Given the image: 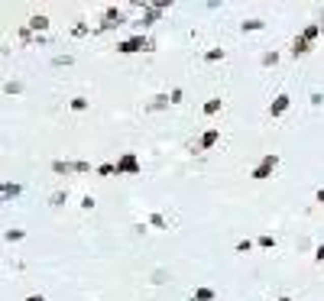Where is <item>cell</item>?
Returning a JSON list of instances; mask_svg holds the SVG:
<instances>
[{"instance_id": "obj_3", "label": "cell", "mask_w": 324, "mask_h": 301, "mask_svg": "<svg viewBox=\"0 0 324 301\" xmlns=\"http://www.w3.org/2000/svg\"><path fill=\"white\" fill-rule=\"evenodd\" d=\"M318 201H324V188H321V191H318Z\"/></svg>"}, {"instance_id": "obj_4", "label": "cell", "mask_w": 324, "mask_h": 301, "mask_svg": "<svg viewBox=\"0 0 324 301\" xmlns=\"http://www.w3.org/2000/svg\"><path fill=\"white\" fill-rule=\"evenodd\" d=\"M282 301H288V298H282Z\"/></svg>"}, {"instance_id": "obj_1", "label": "cell", "mask_w": 324, "mask_h": 301, "mask_svg": "<svg viewBox=\"0 0 324 301\" xmlns=\"http://www.w3.org/2000/svg\"><path fill=\"white\" fill-rule=\"evenodd\" d=\"M285 104H288V97H279L276 107H273V113H282V110H285Z\"/></svg>"}, {"instance_id": "obj_2", "label": "cell", "mask_w": 324, "mask_h": 301, "mask_svg": "<svg viewBox=\"0 0 324 301\" xmlns=\"http://www.w3.org/2000/svg\"><path fill=\"white\" fill-rule=\"evenodd\" d=\"M318 259H324V246H318Z\"/></svg>"}]
</instances>
